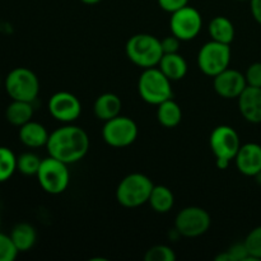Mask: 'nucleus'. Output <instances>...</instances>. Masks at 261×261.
<instances>
[{
    "label": "nucleus",
    "instance_id": "nucleus-37",
    "mask_svg": "<svg viewBox=\"0 0 261 261\" xmlns=\"http://www.w3.org/2000/svg\"><path fill=\"white\" fill-rule=\"evenodd\" d=\"M255 178H256V182L259 184V185H261V171L259 173H257L256 176H255Z\"/></svg>",
    "mask_w": 261,
    "mask_h": 261
},
{
    "label": "nucleus",
    "instance_id": "nucleus-32",
    "mask_svg": "<svg viewBox=\"0 0 261 261\" xmlns=\"http://www.w3.org/2000/svg\"><path fill=\"white\" fill-rule=\"evenodd\" d=\"M161 43H162L163 54L178 53L181 40L176 37L175 35H171V36H167V37H165L163 40H161Z\"/></svg>",
    "mask_w": 261,
    "mask_h": 261
},
{
    "label": "nucleus",
    "instance_id": "nucleus-5",
    "mask_svg": "<svg viewBox=\"0 0 261 261\" xmlns=\"http://www.w3.org/2000/svg\"><path fill=\"white\" fill-rule=\"evenodd\" d=\"M36 176L42 190L50 195L63 194L70 184V172L68 170V165L51 155L43 158Z\"/></svg>",
    "mask_w": 261,
    "mask_h": 261
},
{
    "label": "nucleus",
    "instance_id": "nucleus-24",
    "mask_svg": "<svg viewBox=\"0 0 261 261\" xmlns=\"http://www.w3.org/2000/svg\"><path fill=\"white\" fill-rule=\"evenodd\" d=\"M17 171V157L7 147H0V184L9 180Z\"/></svg>",
    "mask_w": 261,
    "mask_h": 261
},
{
    "label": "nucleus",
    "instance_id": "nucleus-28",
    "mask_svg": "<svg viewBox=\"0 0 261 261\" xmlns=\"http://www.w3.org/2000/svg\"><path fill=\"white\" fill-rule=\"evenodd\" d=\"M19 251L13 244L10 236L0 233V261H13Z\"/></svg>",
    "mask_w": 261,
    "mask_h": 261
},
{
    "label": "nucleus",
    "instance_id": "nucleus-19",
    "mask_svg": "<svg viewBox=\"0 0 261 261\" xmlns=\"http://www.w3.org/2000/svg\"><path fill=\"white\" fill-rule=\"evenodd\" d=\"M9 236L19 252L30 251L35 246L36 240H37V233H36L35 227L30 223L15 224Z\"/></svg>",
    "mask_w": 261,
    "mask_h": 261
},
{
    "label": "nucleus",
    "instance_id": "nucleus-2",
    "mask_svg": "<svg viewBox=\"0 0 261 261\" xmlns=\"http://www.w3.org/2000/svg\"><path fill=\"white\" fill-rule=\"evenodd\" d=\"M125 53L133 64L143 69L158 66L163 56L161 40L149 33L132 36L125 46Z\"/></svg>",
    "mask_w": 261,
    "mask_h": 261
},
{
    "label": "nucleus",
    "instance_id": "nucleus-1",
    "mask_svg": "<svg viewBox=\"0 0 261 261\" xmlns=\"http://www.w3.org/2000/svg\"><path fill=\"white\" fill-rule=\"evenodd\" d=\"M48 155L73 165L86 157L89 149V138L81 126L68 124L58 127L50 134L46 144Z\"/></svg>",
    "mask_w": 261,
    "mask_h": 261
},
{
    "label": "nucleus",
    "instance_id": "nucleus-16",
    "mask_svg": "<svg viewBox=\"0 0 261 261\" xmlns=\"http://www.w3.org/2000/svg\"><path fill=\"white\" fill-rule=\"evenodd\" d=\"M19 140L28 148L46 147L50 134L42 124L37 121H28L19 127Z\"/></svg>",
    "mask_w": 261,
    "mask_h": 261
},
{
    "label": "nucleus",
    "instance_id": "nucleus-21",
    "mask_svg": "<svg viewBox=\"0 0 261 261\" xmlns=\"http://www.w3.org/2000/svg\"><path fill=\"white\" fill-rule=\"evenodd\" d=\"M5 117H7L8 122L14 126L20 127L22 125L27 124L33 117L32 102L13 99L12 103L8 105L7 110H5Z\"/></svg>",
    "mask_w": 261,
    "mask_h": 261
},
{
    "label": "nucleus",
    "instance_id": "nucleus-34",
    "mask_svg": "<svg viewBox=\"0 0 261 261\" xmlns=\"http://www.w3.org/2000/svg\"><path fill=\"white\" fill-rule=\"evenodd\" d=\"M229 163H231V161L228 160H217V167L219 170H226V168H228Z\"/></svg>",
    "mask_w": 261,
    "mask_h": 261
},
{
    "label": "nucleus",
    "instance_id": "nucleus-22",
    "mask_svg": "<svg viewBox=\"0 0 261 261\" xmlns=\"http://www.w3.org/2000/svg\"><path fill=\"white\" fill-rule=\"evenodd\" d=\"M157 107V120L162 126L172 129V127L177 126L182 120V110H181L180 105L173 101L172 98L162 102Z\"/></svg>",
    "mask_w": 261,
    "mask_h": 261
},
{
    "label": "nucleus",
    "instance_id": "nucleus-38",
    "mask_svg": "<svg viewBox=\"0 0 261 261\" xmlns=\"http://www.w3.org/2000/svg\"><path fill=\"white\" fill-rule=\"evenodd\" d=\"M239 2H250V0H239Z\"/></svg>",
    "mask_w": 261,
    "mask_h": 261
},
{
    "label": "nucleus",
    "instance_id": "nucleus-4",
    "mask_svg": "<svg viewBox=\"0 0 261 261\" xmlns=\"http://www.w3.org/2000/svg\"><path fill=\"white\" fill-rule=\"evenodd\" d=\"M172 82L161 71L160 68L144 69L138 81V92L144 102L158 106L172 98Z\"/></svg>",
    "mask_w": 261,
    "mask_h": 261
},
{
    "label": "nucleus",
    "instance_id": "nucleus-10",
    "mask_svg": "<svg viewBox=\"0 0 261 261\" xmlns=\"http://www.w3.org/2000/svg\"><path fill=\"white\" fill-rule=\"evenodd\" d=\"M203 27V18L198 9L186 5L182 9L172 13L170 28L172 35L181 41H191L200 33Z\"/></svg>",
    "mask_w": 261,
    "mask_h": 261
},
{
    "label": "nucleus",
    "instance_id": "nucleus-9",
    "mask_svg": "<svg viewBox=\"0 0 261 261\" xmlns=\"http://www.w3.org/2000/svg\"><path fill=\"white\" fill-rule=\"evenodd\" d=\"M211 227V216L200 206H188L177 213L175 218V229L180 236L199 237Z\"/></svg>",
    "mask_w": 261,
    "mask_h": 261
},
{
    "label": "nucleus",
    "instance_id": "nucleus-39",
    "mask_svg": "<svg viewBox=\"0 0 261 261\" xmlns=\"http://www.w3.org/2000/svg\"><path fill=\"white\" fill-rule=\"evenodd\" d=\"M0 86H2V76H0Z\"/></svg>",
    "mask_w": 261,
    "mask_h": 261
},
{
    "label": "nucleus",
    "instance_id": "nucleus-25",
    "mask_svg": "<svg viewBox=\"0 0 261 261\" xmlns=\"http://www.w3.org/2000/svg\"><path fill=\"white\" fill-rule=\"evenodd\" d=\"M41 162L42 160L35 153H22L17 157V171L25 176H36L40 170Z\"/></svg>",
    "mask_w": 261,
    "mask_h": 261
},
{
    "label": "nucleus",
    "instance_id": "nucleus-26",
    "mask_svg": "<svg viewBox=\"0 0 261 261\" xmlns=\"http://www.w3.org/2000/svg\"><path fill=\"white\" fill-rule=\"evenodd\" d=\"M244 242L249 251L250 260H261V226L250 231Z\"/></svg>",
    "mask_w": 261,
    "mask_h": 261
},
{
    "label": "nucleus",
    "instance_id": "nucleus-17",
    "mask_svg": "<svg viewBox=\"0 0 261 261\" xmlns=\"http://www.w3.org/2000/svg\"><path fill=\"white\" fill-rule=\"evenodd\" d=\"M122 109V102L120 97L115 93H103L97 97L93 105V112L101 121H109L119 116Z\"/></svg>",
    "mask_w": 261,
    "mask_h": 261
},
{
    "label": "nucleus",
    "instance_id": "nucleus-7",
    "mask_svg": "<svg viewBox=\"0 0 261 261\" xmlns=\"http://www.w3.org/2000/svg\"><path fill=\"white\" fill-rule=\"evenodd\" d=\"M231 47L227 43L209 41L198 53V66L201 73L214 78L229 68L231 63Z\"/></svg>",
    "mask_w": 261,
    "mask_h": 261
},
{
    "label": "nucleus",
    "instance_id": "nucleus-30",
    "mask_svg": "<svg viewBox=\"0 0 261 261\" xmlns=\"http://www.w3.org/2000/svg\"><path fill=\"white\" fill-rule=\"evenodd\" d=\"M227 251H228L232 261L250 260V255H249V251H247L246 246H245V242H237V244H233L228 250H227Z\"/></svg>",
    "mask_w": 261,
    "mask_h": 261
},
{
    "label": "nucleus",
    "instance_id": "nucleus-20",
    "mask_svg": "<svg viewBox=\"0 0 261 261\" xmlns=\"http://www.w3.org/2000/svg\"><path fill=\"white\" fill-rule=\"evenodd\" d=\"M208 32L212 40L217 41V42L231 45L232 41L234 40L233 23L231 22V19L223 17V15H218L209 22Z\"/></svg>",
    "mask_w": 261,
    "mask_h": 261
},
{
    "label": "nucleus",
    "instance_id": "nucleus-27",
    "mask_svg": "<svg viewBox=\"0 0 261 261\" xmlns=\"http://www.w3.org/2000/svg\"><path fill=\"white\" fill-rule=\"evenodd\" d=\"M145 261H175L176 254L170 246L166 245H155L150 247L144 255Z\"/></svg>",
    "mask_w": 261,
    "mask_h": 261
},
{
    "label": "nucleus",
    "instance_id": "nucleus-14",
    "mask_svg": "<svg viewBox=\"0 0 261 261\" xmlns=\"http://www.w3.org/2000/svg\"><path fill=\"white\" fill-rule=\"evenodd\" d=\"M234 162L242 175L255 177L261 171V145L257 143L241 145L234 157Z\"/></svg>",
    "mask_w": 261,
    "mask_h": 261
},
{
    "label": "nucleus",
    "instance_id": "nucleus-8",
    "mask_svg": "<svg viewBox=\"0 0 261 261\" xmlns=\"http://www.w3.org/2000/svg\"><path fill=\"white\" fill-rule=\"evenodd\" d=\"M105 143L112 148H125L132 145L138 138V125L127 116H119L105 121L102 129Z\"/></svg>",
    "mask_w": 261,
    "mask_h": 261
},
{
    "label": "nucleus",
    "instance_id": "nucleus-29",
    "mask_svg": "<svg viewBox=\"0 0 261 261\" xmlns=\"http://www.w3.org/2000/svg\"><path fill=\"white\" fill-rule=\"evenodd\" d=\"M247 86L261 88V63H254L247 68L245 73Z\"/></svg>",
    "mask_w": 261,
    "mask_h": 261
},
{
    "label": "nucleus",
    "instance_id": "nucleus-23",
    "mask_svg": "<svg viewBox=\"0 0 261 261\" xmlns=\"http://www.w3.org/2000/svg\"><path fill=\"white\" fill-rule=\"evenodd\" d=\"M148 203L150 204L153 211L157 212V213L165 214L168 213L173 208L175 196H173V193L167 186L154 185L152 193H150Z\"/></svg>",
    "mask_w": 261,
    "mask_h": 261
},
{
    "label": "nucleus",
    "instance_id": "nucleus-6",
    "mask_svg": "<svg viewBox=\"0 0 261 261\" xmlns=\"http://www.w3.org/2000/svg\"><path fill=\"white\" fill-rule=\"evenodd\" d=\"M5 91L15 101L33 102L40 93V81L28 68H15L7 75L4 82Z\"/></svg>",
    "mask_w": 261,
    "mask_h": 261
},
{
    "label": "nucleus",
    "instance_id": "nucleus-11",
    "mask_svg": "<svg viewBox=\"0 0 261 261\" xmlns=\"http://www.w3.org/2000/svg\"><path fill=\"white\" fill-rule=\"evenodd\" d=\"M209 145L217 160L232 161L236 157L241 142L239 133L228 125H219L212 132Z\"/></svg>",
    "mask_w": 261,
    "mask_h": 261
},
{
    "label": "nucleus",
    "instance_id": "nucleus-35",
    "mask_svg": "<svg viewBox=\"0 0 261 261\" xmlns=\"http://www.w3.org/2000/svg\"><path fill=\"white\" fill-rule=\"evenodd\" d=\"M216 261H232V259L231 256H229L228 251H224V252H221L219 255H217Z\"/></svg>",
    "mask_w": 261,
    "mask_h": 261
},
{
    "label": "nucleus",
    "instance_id": "nucleus-18",
    "mask_svg": "<svg viewBox=\"0 0 261 261\" xmlns=\"http://www.w3.org/2000/svg\"><path fill=\"white\" fill-rule=\"evenodd\" d=\"M158 68L171 82H177L185 78L188 73V63L185 58L178 53L163 54Z\"/></svg>",
    "mask_w": 261,
    "mask_h": 261
},
{
    "label": "nucleus",
    "instance_id": "nucleus-33",
    "mask_svg": "<svg viewBox=\"0 0 261 261\" xmlns=\"http://www.w3.org/2000/svg\"><path fill=\"white\" fill-rule=\"evenodd\" d=\"M250 8L254 19L261 25V0H250Z\"/></svg>",
    "mask_w": 261,
    "mask_h": 261
},
{
    "label": "nucleus",
    "instance_id": "nucleus-15",
    "mask_svg": "<svg viewBox=\"0 0 261 261\" xmlns=\"http://www.w3.org/2000/svg\"><path fill=\"white\" fill-rule=\"evenodd\" d=\"M237 99H239V110L242 117L251 124H260L261 88L247 86Z\"/></svg>",
    "mask_w": 261,
    "mask_h": 261
},
{
    "label": "nucleus",
    "instance_id": "nucleus-3",
    "mask_svg": "<svg viewBox=\"0 0 261 261\" xmlns=\"http://www.w3.org/2000/svg\"><path fill=\"white\" fill-rule=\"evenodd\" d=\"M154 184L143 173H130L120 181L116 189V200L125 208H138L149 201Z\"/></svg>",
    "mask_w": 261,
    "mask_h": 261
},
{
    "label": "nucleus",
    "instance_id": "nucleus-13",
    "mask_svg": "<svg viewBox=\"0 0 261 261\" xmlns=\"http://www.w3.org/2000/svg\"><path fill=\"white\" fill-rule=\"evenodd\" d=\"M213 87L217 94L222 98L233 99L239 98L240 94L247 87V82L245 74H242L241 71L227 68L226 70L214 76Z\"/></svg>",
    "mask_w": 261,
    "mask_h": 261
},
{
    "label": "nucleus",
    "instance_id": "nucleus-12",
    "mask_svg": "<svg viewBox=\"0 0 261 261\" xmlns=\"http://www.w3.org/2000/svg\"><path fill=\"white\" fill-rule=\"evenodd\" d=\"M48 112L56 121L71 124L82 115V103L70 92H56L48 99Z\"/></svg>",
    "mask_w": 261,
    "mask_h": 261
},
{
    "label": "nucleus",
    "instance_id": "nucleus-36",
    "mask_svg": "<svg viewBox=\"0 0 261 261\" xmlns=\"http://www.w3.org/2000/svg\"><path fill=\"white\" fill-rule=\"evenodd\" d=\"M81 2L87 5H94V4H98V3L102 2V0H81Z\"/></svg>",
    "mask_w": 261,
    "mask_h": 261
},
{
    "label": "nucleus",
    "instance_id": "nucleus-40",
    "mask_svg": "<svg viewBox=\"0 0 261 261\" xmlns=\"http://www.w3.org/2000/svg\"><path fill=\"white\" fill-rule=\"evenodd\" d=\"M0 224H2V217H0Z\"/></svg>",
    "mask_w": 261,
    "mask_h": 261
},
{
    "label": "nucleus",
    "instance_id": "nucleus-31",
    "mask_svg": "<svg viewBox=\"0 0 261 261\" xmlns=\"http://www.w3.org/2000/svg\"><path fill=\"white\" fill-rule=\"evenodd\" d=\"M157 2L161 9L171 14L189 5V0H157Z\"/></svg>",
    "mask_w": 261,
    "mask_h": 261
}]
</instances>
